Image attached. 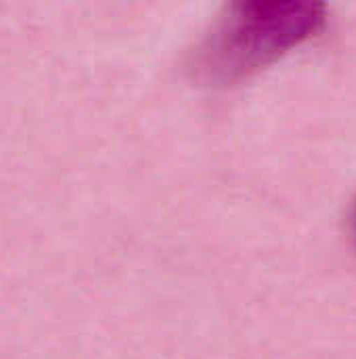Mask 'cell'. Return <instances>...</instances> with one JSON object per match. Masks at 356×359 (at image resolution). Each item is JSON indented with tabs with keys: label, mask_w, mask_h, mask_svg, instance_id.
I'll return each instance as SVG.
<instances>
[{
	"label": "cell",
	"mask_w": 356,
	"mask_h": 359,
	"mask_svg": "<svg viewBox=\"0 0 356 359\" xmlns=\"http://www.w3.org/2000/svg\"><path fill=\"white\" fill-rule=\"evenodd\" d=\"M350 233H353V238H355L356 242V200L353 210H350Z\"/></svg>",
	"instance_id": "cell-2"
},
{
	"label": "cell",
	"mask_w": 356,
	"mask_h": 359,
	"mask_svg": "<svg viewBox=\"0 0 356 359\" xmlns=\"http://www.w3.org/2000/svg\"><path fill=\"white\" fill-rule=\"evenodd\" d=\"M327 8V0H227L195 50V78L214 88L248 82L319 36Z\"/></svg>",
	"instance_id": "cell-1"
}]
</instances>
